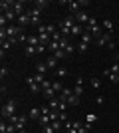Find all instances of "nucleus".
Returning a JSON list of instances; mask_svg holds the SVG:
<instances>
[{
    "instance_id": "1",
    "label": "nucleus",
    "mask_w": 119,
    "mask_h": 133,
    "mask_svg": "<svg viewBox=\"0 0 119 133\" xmlns=\"http://www.w3.org/2000/svg\"><path fill=\"white\" fill-rule=\"evenodd\" d=\"M16 109H18V99H14V97L8 99L4 105H2V111H0V113H2V119H10V117L18 115Z\"/></svg>"
},
{
    "instance_id": "2",
    "label": "nucleus",
    "mask_w": 119,
    "mask_h": 133,
    "mask_svg": "<svg viewBox=\"0 0 119 133\" xmlns=\"http://www.w3.org/2000/svg\"><path fill=\"white\" fill-rule=\"evenodd\" d=\"M74 24H75L74 14L66 16V18H64V22H60V34H62L64 38H69V36H72V28H74Z\"/></svg>"
},
{
    "instance_id": "3",
    "label": "nucleus",
    "mask_w": 119,
    "mask_h": 133,
    "mask_svg": "<svg viewBox=\"0 0 119 133\" xmlns=\"http://www.w3.org/2000/svg\"><path fill=\"white\" fill-rule=\"evenodd\" d=\"M26 14L30 16V24H32V26H40V22H42V10H40V8L30 6L28 10H26Z\"/></svg>"
},
{
    "instance_id": "4",
    "label": "nucleus",
    "mask_w": 119,
    "mask_h": 133,
    "mask_svg": "<svg viewBox=\"0 0 119 133\" xmlns=\"http://www.w3.org/2000/svg\"><path fill=\"white\" fill-rule=\"evenodd\" d=\"M87 4H89V0H79V2H75V0H69V2H68V10L72 12V14H78V12H79V10H83Z\"/></svg>"
},
{
    "instance_id": "5",
    "label": "nucleus",
    "mask_w": 119,
    "mask_h": 133,
    "mask_svg": "<svg viewBox=\"0 0 119 133\" xmlns=\"http://www.w3.org/2000/svg\"><path fill=\"white\" fill-rule=\"evenodd\" d=\"M28 121H30L28 113H20V115H18V121H16V129H18V131H24L26 125H28Z\"/></svg>"
},
{
    "instance_id": "6",
    "label": "nucleus",
    "mask_w": 119,
    "mask_h": 133,
    "mask_svg": "<svg viewBox=\"0 0 119 133\" xmlns=\"http://www.w3.org/2000/svg\"><path fill=\"white\" fill-rule=\"evenodd\" d=\"M74 18H75V22H78V24H81V26H85V24H87V22H89V14H87V12H85V10H79L78 12V14H74Z\"/></svg>"
},
{
    "instance_id": "7",
    "label": "nucleus",
    "mask_w": 119,
    "mask_h": 133,
    "mask_svg": "<svg viewBox=\"0 0 119 133\" xmlns=\"http://www.w3.org/2000/svg\"><path fill=\"white\" fill-rule=\"evenodd\" d=\"M26 2L24 0H18L16 4H14V12H16V16H22V14H26Z\"/></svg>"
},
{
    "instance_id": "8",
    "label": "nucleus",
    "mask_w": 119,
    "mask_h": 133,
    "mask_svg": "<svg viewBox=\"0 0 119 133\" xmlns=\"http://www.w3.org/2000/svg\"><path fill=\"white\" fill-rule=\"evenodd\" d=\"M46 66H48V70H54V72H56L58 68H60V60H58L56 56H50V58L46 60Z\"/></svg>"
},
{
    "instance_id": "9",
    "label": "nucleus",
    "mask_w": 119,
    "mask_h": 133,
    "mask_svg": "<svg viewBox=\"0 0 119 133\" xmlns=\"http://www.w3.org/2000/svg\"><path fill=\"white\" fill-rule=\"evenodd\" d=\"M14 4H16L14 0H2V2H0V12H2V14H6L8 10H12V8H14Z\"/></svg>"
},
{
    "instance_id": "10",
    "label": "nucleus",
    "mask_w": 119,
    "mask_h": 133,
    "mask_svg": "<svg viewBox=\"0 0 119 133\" xmlns=\"http://www.w3.org/2000/svg\"><path fill=\"white\" fill-rule=\"evenodd\" d=\"M109 42H111V34H107V32H103V36H99V38L95 40L97 46H107Z\"/></svg>"
},
{
    "instance_id": "11",
    "label": "nucleus",
    "mask_w": 119,
    "mask_h": 133,
    "mask_svg": "<svg viewBox=\"0 0 119 133\" xmlns=\"http://www.w3.org/2000/svg\"><path fill=\"white\" fill-rule=\"evenodd\" d=\"M28 115H30V119H34V121L38 123V119L42 117V109H40V107H30Z\"/></svg>"
},
{
    "instance_id": "12",
    "label": "nucleus",
    "mask_w": 119,
    "mask_h": 133,
    "mask_svg": "<svg viewBox=\"0 0 119 133\" xmlns=\"http://www.w3.org/2000/svg\"><path fill=\"white\" fill-rule=\"evenodd\" d=\"M101 28H103V32H107V34H113V30H115L113 22H111L109 18H105V20L101 22Z\"/></svg>"
},
{
    "instance_id": "13",
    "label": "nucleus",
    "mask_w": 119,
    "mask_h": 133,
    "mask_svg": "<svg viewBox=\"0 0 119 133\" xmlns=\"http://www.w3.org/2000/svg\"><path fill=\"white\" fill-rule=\"evenodd\" d=\"M83 30H85V26H81V24L75 22V24H74V28H72V36H78V38H81Z\"/></svg>"
},
{
    "instance_id": "14",
    "label": "nucleus",
    "mask_w": 119,
    "mask_h": 133,
    "mask_svg": "<svg viewBox=\"0 0 119 133\" xmlns=\"http://www.w3.org/2000/svg\"><path fill=\"white\" fill-rule=\"evenodd\" d=\"M50 123H52V117H50V115H42V117L38 119V127L44 129L46 125H50Z\"/></svg>"
},
{
    "instance_id": "15",
    "label": "nucleus",
    "mask_w": 119,
    "mask_h": 133,
    "mask_svg": "<svg viewBox=\"0 0 119 133\" xmlns=\"http://www.w3.org/2000/svg\"><path fill=\"white\" fill-rule=\"evenodd\" d=\"M18 26H22V28H26V26H30V16L28 14H22V16H18Z\"/></svg>"
},
{
    "instance_id": "16",
    "label": "nucleus",
    "mask_w": 119,
    "mask_h": 133,
    "mask_svg": "<svg viewBox=\"0 0 119 133\" xmlns=\"http://www.w3.org/2000/svg\"><path fill=\"white\" fill-rule=\"evenodd\" d=\"M26 44H28V46H34V48H38V46H40V36H36V34H34V36H28Z\"/></svg>"
},
{
    "instance_id": "17",
    "label": "nucleus",
    "mask_w": 119,
    "mask_h": 133,
    "mask_svg": "<svg viewBox=\"0 0 119 133\" xmlns=\"http://www.w3.org/2000/svg\"><path fill=\"white\" fill-rule=\"evenodd\" d=\"M81 42H85V44H91V42H93V36H91V32L89 30H83V34H81Z\"/></svg>"
},
{
    "instance_id": "18",
    "label": "nucleus",
    "mask_w": 119,
    "mask_h": 133,
    "mask_svg": "<svg viewBox=\"0 0 119 133\" xmlns=\"http://www.w3.org/2000/svg\"><path fill=\"white\" fill-rule=\"evenodd\" d=\"M52 89H54V91H56V94L60 95V94L64 91V83L60 82V79H56V82H52Z\"/></svg>"
},
{
    "instance_id": "19",
    "label": "nucleus",
    "mask_w": 119,
    "mask_h": 133,
    "mask_svg": "<svg viewBox=\"0 0 119 133\" xmlns=\"http://www.w3.org/2000/svg\"><path fill=\"white\" fill-rule=\"evenodd\" d=\"M36 72H38V74H44V76H46V72H48L46 62H38V64H36Z\"/></svg>"
},
{
    "instance_id": "20",
    "label": "nucleus",
    "mask_w": 119,
    "mask_h": 133,
    "mask_svg": "<svg viewBox=\"0 0 119 133\" xmlns=\"http://www.w3.org/2000/svg\"><path fill=\"white\" fill-rule=\"evenodd\" d=\"M42 94H44V97H46V99H48V101H50V99H54V97H58V94H56V91H54V89H46V91H42Z\"/></svg>"
},
{
    "instance_id": "21",
    "label": "nucleus",
    "mask_w": 119,
    "mask_h": 133,
    "mask_svg": "<svg viewBox=\"0 0 119 133\" xmlns=\"http://www.w3.org/2000/svg\"><path fill=\"white\" fill-rule=\"evenodd\" d=\"M34 54H38L34 46H28V44L24 46V56H28V58H30V56H34Z\"/></svg>"
},
{
    "instance_id": "22",
    "label": "nucleus",
    "mask_w": 119,
    "mask_h": 133,
    "mask_svg": "<svg viewBox=\"0 0 119 133\" xmlns=\"http://www.w3.org/2000/svg\"><path fill=\"white\" fill-rule=\"evenodd\" d=\"M89 83H91V88H95V89L101 88V82H99V78H97V76H91V78H89Z\"/></svg>"
},
{
    "instance_id": "23",
    "label": "nucleus",
    "mask_w": 119,
    "mask_h": 133,
    "mask_svg": "<svg viewBox=\"0 0 119 133\" xmlns=\"http://www.w3.org/2000/svg\"><path fill=\"white\" fill-rule=\"evenodd\" d=\"M4 16H6V20H8V22H14V20H18V16H16V12H14V8H12V10H8Z\"/></svg>"
},
{
    "instance_id": "24",
    "label": "nucleus",
    "mask_w": 119,
    "mask_h": 133,
    "mask_svg": "<svg viewBox=\"0 0 119 133\" xmlns=\"http://www.w3.org/2000/svg\"><path fill=\"white\" fill-rule=\"evenodd\" d=\"M48 50H50L52 54H56V52L60 50V42H54V40H52L50 44H48Z\"/></svg>"
},
{
    "instance_id": "25",
    "label": "nucleus",
    "mask_w": 119,
    "mask_h": 133,
    "mask_svg": "<svg viewBox=\"0 0 119 133\" xmlns=\"http://www.w3.org/2000/svg\"><path fill=\"white\" fill-rule=\"evenodd\" d=\"M52 127L56 129V133H60L64 129V121H60V119H56V121H52Z\"/></svg>"
},
{
    "instance_id": "26",
    "label": "nucleus",
    "mask_w": 119,
    "mask_h": 133,
    "mask_svg": "<svg viewBox=\"0 0 119 133\" xmlns=\"http://www.w3.org/2000/svg\"><path fill=\"white\" fill-rule=\"evenodd\" d=\"M46 79H48V78H46L44 74H38V72L34 74V82H36V83H40V85H42V83H44Z\"/></svg>"
},
{
    "instance_id": "27",
    "label": "nucleus",
    "mask_w": 119,
    "mask_h": 133,
    "mask_svg": "<svg viewBox=\"0 0 119 133\" xmlns=\"http://www.w3.org/2000/svg\"><path fill=\"white\" fill-rule=\"evenodd\" d=\"M56 76H58V79H62V78H66V76H68V70H66V68H58L56 70Z\"/></svg>"
},
{
    "instance_id": "28",
    "label": "nucleus",
    "mask_w": 119,
    "mask_h": 133,
    "mask_svg": "<svg viewBox=\"0 0 119 133\" xmlns=\"http://www.w3.org/2000/svg\"><path fill=\"white\" fill-rule=\"evenodd\" d=\"M78 103H79V97H78L75 94H72V95L68 97V105H78Z\"/></svg>"
},
{
    "instance_id": "29",
    "label": "nucleus",
    "mask_w": 119,
    "mask_h": 133,
    "mask_svg": "<svg viewBox=\"0 0 119 133\" xmlns=\"http://www.w3.org/2000/svg\"><path fill=\"white\" fill-rule=\"evenodd\" d=\"M0 46H2V52H4V50H10L14 44H12L10 40H0Z\"/></svg>"
},
{
    "instance_id": "30",
    "label": "nucleus",
    "mask_w": 119,
    "mask_h": 133,
    "mask_svg": "<svg viewBox=\"0 0 119 133\" xmlns=\"http://www.w3.org/2000/svg\"><path fill=\"white\" fill-rule=\"evenodd\" d=\"M34 6H36V8H40V10H46V8H48V2H46V0H36Z\"/></svg>"
},
{
    "instance_id": "31",
    "label": "nucleus",
    "mask_w": 119,
    "mask_h": 133,
    "mask_svg": "<svg viewBox=\"0 0 119 133\" xmlns=\"http://www.w3.org/2000/svg\"><path fill=\"white\" fill-rule=\"evenodd\" d=\"M30 88V91H32V94H40V91H42V85H40V83H32V85H28Z\"/></svg>"
},
{
    "instance_id": "32",
    "label": "nucleus",
    "mask_w": 119,
    "mask_h": 133,
    "mask_svg": "<svg viewBox=\"0 0 119 133\" xmlns=\"http://www.w3.org/2000/svg\"><path fill=\"white\" fill-rule=\"evenodd\" d=\"M78 50H79V52H87V50H89V44H85V42H81V40H79Z\"/></svg>"
},
{
    "instance_id": "33",
    "label": "nucleus",
    "mask_w": 119,
    "mask_h": 133,
    "mask_svg": "<svg viewBox=\"0 0 119 133\" xmlns=\"http://www.w3.org/2000/svg\"><path fill=\"white\" fill-rule=\"evenodd\" d=\"M74 94L78 95V97H81V95H83V85H78V83H75V88H74Z\"/></svg>"
},
{
    "instance_id": "34",
    "label": "nucleus",
    "mask_w": 119,
    "mask_h": 133,
    "mask_svg": "<svg viewBox=\"0 0 119 133\" xmlns=\"http://www.w3.org/2000/svg\"><path fill=\"white\" fill-rule=\"evenodd\" d=\"M85 121H87V123H95L97 115H95V113H87V115H85Z\"/></svg>"
},
{
    "instance_id": "35",
    "label": "nucleus",
    "mask_w": 119,
    "mask_h": 133,
    "mask_svg": "<svg viewBox=\"0 0 119 133\" xmlns=\"http://www.w3.org/2000/svg\"><path fill=\"white\" fill-rule=\"evenodd\" d=\"M52 56H56L58 60H64V58H68V54H66V52H64V50H62V48H60V50H58V52H56V54H52Z\"/></svg>"
},
{
    "instance_id": "36",
    "label": "nucleus",
    "mask_w": 119,
    "mask_h": 133,
    "mask_svg": "<svg viewBox=\"0 0 119 133\" xmlns=\"http://www.w3.org/2000/svg\"><path fill=\"white\" fill-rule=\"evenodd\" d=\"M64 52H66V54H68V56H72V54H74V52H75V46H74V44H68V46H66V48H64Z\"/></svg>"
},
{
    "instance_id": "37",
    "label": "nucleus",
    "mask_w": 119,
    "mask_h": 133,
    "mask_svg": "<svg viewBox=\"0 0 119 133\" xmlns=\"http://www.w3.org/2000/svg\"><path fill=\"white\" fill-rule=\"evenodd\" d=\"M46 32L50 34V36H54V34H56L58 30H56V26H54V24H48V26H46Z\"/></svg>"
},
{
    "instance_id": "38",
    "label": "nucleus",
    "mask_w": 119,
    "mask_h": 133,
    "mask_svg": "<svg viewBox=\"0 0 119 133\" xmlns=\"http://www.w3.org/2000/svg\"><path fill=\"white\" fill-rule=\"evenodd\" d=\"M97 24H99V20H97V18H93V16H91V18H89V22L85 24V26H87V28H91V26H97Z\"/></svg>"
},
{
    "instance_id": "39",
    "label": "nucleus",
    "mask_w": 119,
    "mask_h": 133,
    "mask_svg": "<svg viewBox=\"0 0 119 133\" xmlns=\"http://www.w3.org/2000/svg\"><path fill=\"white\" fill-rule=\"evenodd\" d=\"M109 70H111V74H117L119 76V62H113V66L109 68Z\"/></svg>"
},
{
    "instance_id": "40",
    "label": "nucleus",
    "mask_w": 119,
    "mask_h": 133,
    "mask_svg": "<svg viewBox=\"0 0 119 133\" xmlns=\"http://www.w3.org/2000/svg\"><path fill=\"white\" fill-rule=\"evenodd\" d=\"M6 76H8V68H6V66H2V68H0V78H2V82H4V78H6Z\"/></svg>"
},
{
    "instance_id": "41",
    "label": "nucleus",
    "mask_w": 119,
    "mask_h": 133,
    "mask_svg": "<svg viewBox=\"0 0 119 133\" xmlns=\"http://www.w3.org/2000/svg\"><path fill=\"white\" fill-rule=\"evenodd\" d=\"M42 133H56V129L52 127V123H50V125H46V127L42 129Z\"/></svg>"
},
{
    "instance_id": "42",
    "label": "nucleus",
    "mask_w": 119,
    "mask_h": 133,
    "mask_svg": "<svg viewBox=\"0 0 119 133\" xmlns=\"http://www.w3.org/2000/svg\"><path fill=\"white\" fill-rule=\"evenodd\" d=\"M50 88H52V82H50V79H46V82L42 83V91H46V89H50Z\"/></svg>"
},
{
    "instance_id": "43",
    "label": "nucleus",
    "mask_w": 119,
    "mask_h": 133,
    "mask_svg": "<svg viewBox=\"0 0 119 133\" xmlns=\"http://www.w3.org/2000/svg\"><path fill=\"white\" fill-rule=\"evenodd\" d=\"M107 78L111 79V82H113V83H119V76H117V74H109Z\"/></svg>"
},
{
    "instance_id": "44",
    "label": "nucleus",
    "mask_w": 119,
    "mask_h": 133,
    "mask_svg": "<svg viewBox=\"0 0 119 133\" xmlns=\"http://www.w3.org/2000/svg\"><path fill=\"white\" fill-rule=\"evenodd\" d=\"M95 103H97V105H103V103H105V97H103V95H97V97H95Z\"/></svg>"
},
{
    "instance_id": "45",
    "label": "nucleus",
    "mask_w": 119,
    "mask_h": 133,
    "mask_svg": "<svg viewBox=\"0 0 119 133\" xmlns=\"http://www.w3.org/2000/svg\"><path fill=\"white\" fill-rule=\"evenodd\" d=\"M60 121H68V115H66V111H60Z\"/></svg>"
},
{
    "instance_id": "46",
    "label": "nucleus",
    "mask_w": 119,
    "mask_h": 133,
    "mask_svg": "<svg viewBox=\"0 0 119 133\" xmlns=\"http://www.w3.org/2000/svg\"><path fill=\"white\" fill-rule=\"evenodd\" d=\"M46 48H48V46H44V44H40V46H38V48H36V52H38V54H42V52H44V50H46Z\"/></svg>"
},
{
    "instance_id": "47",
    "label": "nucleus",
    "mask_w": 119,
    "mask_h": 133,
    "mask_svg": "<svg viewBox=\"0 0 119 133\" xmlns=\"http://www.w3.org/2000/svg\"><path fill=\"white\" fill-rule=\"evenodd\" d=\"M26 83L32 85V83H34V76H26Z\"/></svg>"
},
{
    "instance_id": "48",
    "label": "nucleus",
    "mask_w": 119,
    "mask_h": 133,
    "mask_svg": "<svg viewBox=\"0 0 119 133\" xmlns=\"http://www.w3.org/2000/svg\"><path fill=\"white\" fill-rule=\"evenodd\" d=\"M75 83H78V85H83V78H81V76H78V79H75Z\"/></svg>"
},
{
    "instance_id": "49",
    "label": "nucleus",
    "mask_w": 119,
    "mask_h": 133,
    "mask_svg": "<svg viewBox=\"0 0 119 133\" xmlns=\"http://www.w3.org/2000/svg\"><path fill=\"white\" fill-rule=\"evenodd\" d=\"M115 62H119V54H115Z\"/></svg>"
},
{
    "instance_id": "50",
    "label": "nucleus",
    "mask_w": 119,
    "mask_h": 133,
    "mask_svg": "<svg viewBox=\"0 0 119 133\" xmlns=\"http://www.w3.org/2000/svg\"><path fill=\"white\" fill-rule=\"evenodd\" d=\"M18 133H28V131H26V129H24V131H18Z\"/></svg>"
}]
</instances>
